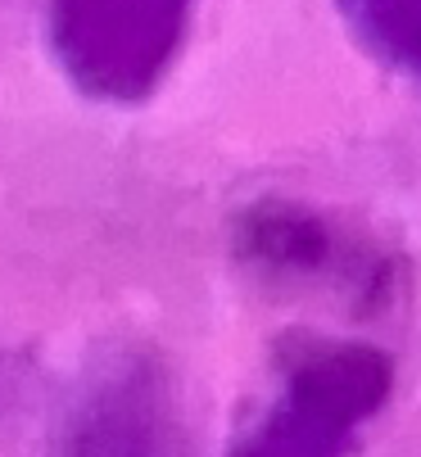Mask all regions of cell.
I'll return each mask as SVG.
<instances>
[{
  "label": "cell",
  "instance_id": "obj_1",
  "mask_svg": "<svg viewBox=\"0 0 421 457\" xmlns=\"http://www.w3.org/2000/svg\"><path fill=\"white\" fill-rule=\"evenodd\" d=\"M390 358L363 340L299 336L281 349L276 395L236 457H344L390 399Z\"/></svg>",
  "mask_w": 421,
  "mask_h": 457
},
{
  "label": "cell",
  "instance_id": "obj_2",
  "mask_svg": "<svg viewBox=\"0 0 421 457\" xmlns=\"http://www.w3.org/2000/svg\"><path fill=\"white\" fill-rule=\"evenodd\" d=\"M232 258L267 290H326L354 312L385 308L399 286V263L376 236L281 195L232 218Z\"/></svg>",
  "mask_w": 421,
  "mask_h": 457
},
{
  "label": "cell",
  "instance_id": "obj_3",
  "mask_svg": "<svg viewBox=\"0 0 421 457\" xmlns=\"http://www.w3.org/2000/svg\"><path fill=\"white\" fill-rule=\"evenodd\" d=\"M199 0H50L59 73L100 104H140L186 46Z\"/></svg>",
  "mask_w": 421,
  "mask_h": 457
},
{
  "label": "cell",
  "instance_id": "obj_4",
  "mask_svg": "<svg viewBox=\"0 0 421 457\" xmlns=\"http://www.w3.org/2000/svg\"><path fill=\"white\" fill-rule=\"evenodd\" d=\"M55 457H190L168 362L150 345H109L63 408Z\"/></svg>",
  "mask_w": 421,
  "mask_h": 457
},
{
  "label": "cell",
  "instance_id": "obj_5",
  "mask_svg": "<svg viewBox=\"0 0 421 457\" xmlns=\"http://www.w3.org/2000/svg\"><path fill=\"white\" fill-rule=\"evenodd\" d=\"M349 32L385 69L421 82V0H335Z\"/></svg>",
  "mask_w": 421,
  "mask_h": 457
}]
</instances>
